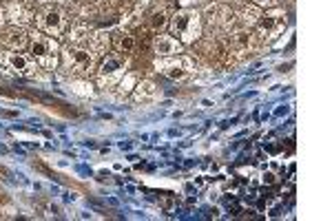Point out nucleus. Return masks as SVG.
<instances>
[{
    "label": "nucleus",
    "instance_id": "nucleus-4",
    "mask_svg": "<svg viewBox=\"0 0 332 221\" xmlns=\"http://www.w3.org/2000/svg\"><path fill=\"white\" fill-rule=\"evenodd\" d=\"M51 49H53V44L44 38H36L31 42V56L40 60L42 64H51Z\"/></svg>",
    "mask_w": 332,
    "mask_h": 221
},
{
    "label": "nucleus",
    "instance_id": "nucleus-13",
    "mask_svg": "<svg viewBox=\"0 0 332 221\" xmlns=\"http://www.w3.org/2000/svg\"><path fill=\"white\" fill-rule=\"evenodd\" d=\"M117 69H120V60H115V58H106L104 60L102 73H113V71H117Z\"/></svg>",
    "mask_w": 332,
    "mask_h": 221
},
{
    "label": "nucleus",
    "instance_id": "nucleus-16",
    "mask_svg": "<svg viewBox=\"0 0 332 221\" xmlns=\"http://www.w3.org/2000/svg\"><path fill=\"white\" fill-rule=\"evenodd\" d=\"M0 95H7V97H13V95H16V93H13V91H7V89H5V86H0Z\"/></svg>",
    "mask_w": 332,
    "mask_h": 221
},
{
    "label": "nucleus",
    "instance_id": "nucleus-6",
    "mask_svg": "<svg viewBox=\"0 0 332 221\" xmlns=\"http://www.w3.org/2000/svg\"><path fill=\"white\" fill-rule=\"evenodd\" d=\"M164 76H169L171 80H184L188 76V71H186V62L184 60H169V62L164 64Z\"/></svg>",
    "mask_w": 332,
    "mask_h": 221
},
{
    "label": "nucleus",
    "instance_id": "nucleus-3",
    "mask_svg": "<svg viewBox=\"0 0 332 221\" xmlns=\"http://www.w3.org/2000/svg\"><path fill=\"white\" fill-rule=\"evenodd\" d=\"M153 49L157 56H173V53H179V42L173 36H157L153 40Z\"/></svg>",
    "mask_w": 332,
    "mask_h": 221
},
{
    "label": "nucleus",
    "instance_id": "nucleus-11",
    "mask_svg": "<svg viewBox=\"0 0 332 221\" xmlns=\"http://www.w3.org/2000/svg\"><path fill=\"white\" fill-rule=\"evenodd\" d=\"M277 24H279V16H264L259 20V29L262 31H275Z\"/></svg>",
    "mask_w": 332,
    "mask_h": 221
},
{
    "label": "nucleus",
    "instance_id": "nucleus-14",
    "mask_svg": "<svg viewBox=\"0 0 332 221\" xmlns=\"http://www.w3.org/2000/svg\"><path fill=\"white\" fill-rule=\"evenodd\" d=\"M264 184H268V186L277 184V177H275V173H264Z\"/></svg>",
    "mask_w": 332,
    "mask_h": 221
},
{
    "label": "nucleus",
    "instance_id": "nucleus-10",
    "mask_svg": "<svg viewBox=\"0 0 332 221\" xmlns=\"http://www.w3.org/2000/svg\"><path fill=\"white\" fill-rule=\"evenodd\" d=\"M166 24H169V20H166V13H164V11H155V13L151 16V27H153L155 31H162Z\"/></svg>",
    "mask_w": 332,
    "mask_h": 221
},
{
    "label": "nucleus",
    "instance_id": "nucleus-17",
    "mask_svg": "<svg viewBox=\"0 0 332 221\" xmlns=\"http://www.w3.org/2000/svg\"><path fill=\"white\" fill-rule=\"evenodd\" d=\"M0 27H3V13H0Z\"/></svg>",
    "mask_w": 332,
    "mask_h": 221
},
{
    "label": "nucleus",
    "instance_id": "nucleus-9",
    "mask_svg": "<svg viewBox=\"0 0 332 221\" xmlns=\"http://www.w3.org/2000/svg\"><path fill=\"white\" fill-rule=\"evenodd\" d=\"M115 49L120 53H131L133 49H135V38L129 36V33H122V36L115 38Z\"/></svg>",
    "mask_w": 332,
    "mask_h": 221
},
{
    "label": "nucleus",
    "instance_id": "nucleus-12",
    "mask_svg": "<svg viewBox=\"0 0 332 221\" xmlns=\"http://www.w3.org/2000/svg\"><path fill=\"white\" fill-rule=\"evenodd\" d=\"M235 42H237V46H242V49H248L250 42H252V36L248 31H237L235 33Z\"/></svg>",
    "mask_w": 332,
    "mask_h": 221
},
{
    "label": "nucleus",
    "instance_id": "nucleus-2",
    "mask_svg": "<svg viewBox=\"0 0 332 221\" xmlns=\"http://www.w3.org/2000/svg\"><path fill=\"white\" fill-rule=\"evenodd\" d=\"M40 27L49 33V36H58L60 31L64 29V18L62 13L56 11V9H49L42 13V18H40Z\"/></svg>",
    "mask_w": 332,
    "mask_h": 221
},
{
    "label": "nucleus",
    "instance_id": "nucleus-7",
    "mask_svg": "<svg viewBox=\"0 0 332 221\" xmlns=\"http://www.w3.org/2000/svg\"><path fill=\"white\" fill-rule=\"evenodd\" d=\"M7 64L11 66V71H16V73H20V76H27V73L31 71V66H29V60H27L22 53H9L7 56Z\"/></svg>",
    "mask_w": 332,
    "mask_h": 221
},
{
    "label": "nucleus",
    "instance_id": "nucleus-15",
    "mask_svg": "<svg viewBox=\"0 0 332 221\" xmlns=\"http://www.w3.org/2000/svg\"><path fill=\"white\" fill-rule=\"evenodd\" d=\"M257 5H262V7H270V5H275L277 0H255Z\"/></svg>",
    "mask_w": 332,
    "mask_h": 221
},
{
    "label": "nucleus",
    "instance_id": "nucleus-1",
    "mask_svg": "<svg viewBox=\"0 0 332 221\" xmlns=\"http://www.w3.org/2000/svg\"><path fill=\"white\" fill-rule=\"evenodd\" d=\"M171 31L182 40V42H193L199 31H202V24H199V13L197 11H177L171 20Z\"/></svg>",
    "mask_w": 332,
    "mask_h": 221
},
{
    "label": "nucleus",
    "instance_id": "nucleus-5",
    "mask_svg": "<svg viewBox=\"0 0 332 221\" xmlns=\"http://www.w3.org/2000/svg\"><path fill=\"white\" fill-rule=\"evenodd\" d=\"M69 62L80 71H89L93 66V53L86 49H69Z\"/></svg>",
    "mask_w": 332,
    "mask_h": 221
},
{
    "label": "nucleus",
    "instance_id": "nucleus-8",
    "mask_svg": "<svg viewBox=\"0 0 332 221\" xmlns=\"http://www.w3.org/2000/svg\"><path fill=\"white\" fill-rule=\"evenodd\" d=\"M3 42L9 44L11 49H20V46L27 44V36H25V31H20V29H11L3 36Z\"/></svg>",
    "mask_w": 332,
    "mask_h": 221
}]
</instances>
